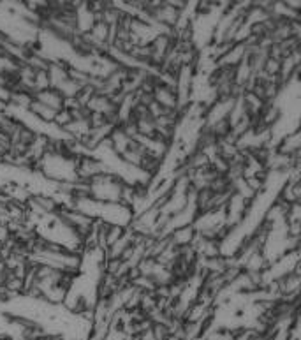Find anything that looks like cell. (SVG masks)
Wrapping results in <instances>:
<instances>
[]
</instances>
